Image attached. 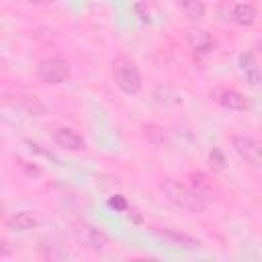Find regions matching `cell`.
<instances>
[{
    "mask_svg": "<svg viewBox=\"0 0 262 262\" xmlns=\"http://www.w3.org/2000/svg\"><path fill=\"white\" fill-rule=\"evenodd\" d=\"M160 190L162 194L178 209L186 211V213H203L207 209V201L194 192L188 184H182L178 180H172V178H166L162 184H160Z\"/></svg>",
    "mask_w": 262,
    "mask_h": 262,
    "instance_id": "obj_1",
    "label": "cell"
},
{
    "mask_svg": "<svg viewBox=\"0 0 262 262\" xmlns=\"http://www.w3.org/2000/svg\"><path fill=\"white\" fill-rule=\"evenodd\" d=\"M111 72H113V80L117 84V88L127 94V96H133L141 90V74H139V68L135 66V61H131L129 57H115L113 59V66H111Z\"/></svg>",
    "mask_w": 262,
    "mask_h": 262,
    "instance_id": "obj_2",
    "label": "cell"
},
{
    "mask_svg": "<svg viewBox=\"0 0 262 262\" xmlns=\"http://www.w3.org/2000/svg\"><path fill=\"white\" fill-rule=\"evenodd\" d=\"M37 78L43 84L59 86L70 78V63L61 57H45L37 63Z\"/></svg>",
    "mask_w": 262,
    "mask_h": 262,
    "instance_id": "obj_3",
    "label": "cell"
},
{
    "mask_svg": "<svg viewBox=\"0 0 262 262\" xmlns=\"http://www.w3.org/2000/svg\"><path fill=\"white\" fill-rule=\"evenodd\" d=\"M231 147L248 166L260 168L262 151H260V141L254 135H250V133H233L231 135Z\"/></svg>",
    "mask_w": 262,
    "mask_h": 262,
    "instance_id": "obj_4",
    "label": "cell"
},
{
    "mask_svg": "<svg viewBox=\"0 0 262 262\" xmlns=\"http://www.w3.org/2000/svg\"><path fill=\"white\" fill-rule=\"evenodd\" d=\"M74 237L82 248H86L90 252H100L108 246V235L90 223H78L74 227Z\"/></svg>",
    "mask_w": 262,
    "mask_h": 262,
    "instance_id": "obj_5",
    "label": "cell"
},
{
    "mask_svg": "<svg viewBox=\"0 0 262 262\" xmlns=\"http://www.w3.org/2000/svg\"><path fill=\"white\" fill-rule=\"evenodd\" d=\"M154 233H156L160 239H164V242H168V244H172V246H176V248H182V250H199V248L203 246L201 239L192 237V235L186 233V231L174 229V227H156Z\"/></svg>",
    "mask_w": 262,
    "mask_h": 262,
    "instance_id": "obj_6",
    "label": "cell"
},
{
    "mask_svg": "<svg viewBox=\"0 0 262 262\" xmlns=\"http://www.w3.org/2000/svg\"><path fill=\"white\" fill-rule=\"evenodd\" d=\"M51 137H53L55 145L61 147V149H66V151H82L84 145H86L84 139H82V135L76 133L70 127H57V129H53Z\"/></svg>",
    "mask_w": 262,
    "mask_h": 262,
    "instance_id": "obj_7",
    "label": "cell"
},
{
    "mask_svg": "<svg viewBox=\"0 0 262 262\" xmlns=\"http://www.w3.org/2000/svg\"><path fill=\"white\" fill-rule=\"evenodd\" d=\"M215 100H217L223 108H227V111L242 113V111L248 108V98H246V94H242V92L235 90V88H221V90H217V92H215Z\"/></svg>",
    "mask_w": 262,
    "mask_h": 262,
    "instance_id": "obj_8",
    "label": "cell"
},
{
    "mask_svg": "<svg viewBox=\"0 0 262 262\" xmlns=\"http://www.w3.org/2000/svg\"><path fill=\"white\" fill-rule=\"evenodd\" d=\"M186 41L199 53H209V51L215 49V37L209 31H205V29H192V31H188L186 33Z\"/></svg>",
    "mask_w": 262,
    "mask_h": 262,
    "instance_id": "obj_9",
    "label": "cell"
},
{
    "mask_svg": "<svg viewBox=\"0 0 262 262\" xmlns=\"http://www.w3.org/2000/svg\"><path fill=\"white\" fill-rule=\"evenodd\" d=\"M229 18H231L235 25H239V27H252V25L256 23V18H258V10H256V6L250 4V2H239V4H235V6L231 8Z\"/></svg>",
    "mask_w": 262,
    "mask_h": 262,
    "instance_id": "obj_10",
    "label": "cell"
},
{
    "mask_svg": "<svg viewBox=\"0 0 262 262\" xmlns=\"http://www.w3.org/2000/svg\"><path fill=\"white\" fill-rule=\"evenodd\" d=\"M39 225V219L35 213L31 211H20V213H14L10 219H6V227L10 231H18V233H25V231H31Z\"/></svg>",
    "mask_w": 262,
    "mask_h": 262,
    "instance_id": "obj_11",
    "label": "cell"
},
{
    "mask_svg": "<svg viewBox=\"0 0 262 262\" xmlns=\"http://www.w3.org/2000/svg\"><path fill=\"white\" fill-rule=\"evenodd\" d=\"M239 70L244 72V76H246V82L250 84V86H258L260 84V68H258V63H256V57H254V53L252 51H246V53H242L239 55Z\"/></svg>",
    "mask_w": 262,
    "mask_h": 262,
    "instance_id": "obj_12",
    "label": "cell"
},
{
    "mask_svg": "<svg viewBox=\"0 0 262 262\" xmlns=\"http://www.w3.org/2000/svg\"><path fill=\"white\" fill-rule=\"evenodd\" d=\"M178 8L188 20H201L207 10L203 0H178Z\"/></svg>",
    "mask_w": 262,
    "mask_h": 262,
    "instance_id": "obj_13",
    "label": "cell"
},
{
    "mask_svg": "<svg viewBox=\"0 0 262 262\" xmlns=\"http://www.w3.org/2000/svg\"><path fill=\"white\" fill-rule=\"evenodd\" d=\"M190 188L194 190V192H199L207 203H209V199L213 196V186H211V182H209V178L203 174V172H190Z\"/></svg>",
    "mask_w": 262,
    "mask_h": 262,
    "instance_id": "obj_14",
    "label": "cell"
},
{
    "mask_svg": "<svg viewBox=\"0 0 262 262\" xmlns=\"http://www.w3.org/2000/svg\"><path fill=\"white\" fill-rule=\"evenodd\" d=\"M108 205H111V207H115V209H121V211H123V209H127V201H125L123 196H115V199H111V201H108Z\"/></svg>",
    "mask_w": 262,
    "mask_h": 262,
    "instance_id": "obj_15",
    "label": "cell"
},
{
    "mask_svg": "<svg viewBox=\"0 0 262 262\" xmlns=\"http://www.w3.org/2000/svg\"><path fill=\"white\" fill-rule=\"evenodd\" d=\"M10 252H12L10 244H8L6 239H2V237H0V256H10Z\"/></svg>",
    "mask_w": 262,
    "mask_h": 262,
    "instance_id": "obj_16",
    "label": "cell"
},
{
    "mask_svg": "<svg viewBox=\"0 0 262 262\" xmlns=\"http://www.w3.org/2000/svg\"><path fill=\"white\" fill-rule=\"evenodd\" d=\"M27 4H33V6H45V4H51L53 0H23Z\"/></svg>",
    "mask_w": 262,
    "mask_h": 262,
    "instance_id": "obj_17",
    "label": "cell"
},
{
    "mask_svg": "<svg viewBox=\"0 0 262 262\" xmlns=\"http://www.w3.org/2000/svg\"><path fill=\"white\" fill-rule=\"evenodd\" d=\"M4 211H6V209H4V203H2V201H0V217H2V215H4Z\"/></svg>",
    "mask_w": 262,
    "mask_h": 262,
    "instance_id": "obj_18",
    "label": "cell"
}]
</instances>
